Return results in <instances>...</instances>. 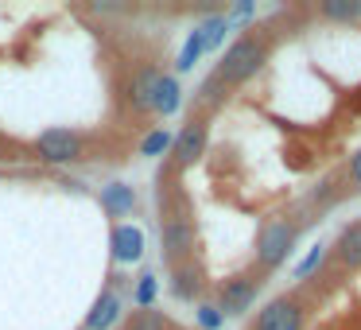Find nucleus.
Here are the masks:
<instances>
[{
	"label": "nucleus",
	"mask_w": 361,
	"mask_h": 330,
	"mask_svg": "<svg viewBox=\"0 0 361 330\" xmlns=\"http://www.w3.org/2000/svg\"><path fill=\"white\" fill-rule=\"evenodd\" d=\"M260 63H264V43L252 39V35H245V39H237L233 47L226 51V59H221V66H218V82L221 86L245 82V78H252V74L260 71Z\"/></svg>",
	"instance_id": "nucleus-1"
},
{
	"label": "nucleus",
	"mask_w": 361,
	"mask_h": 330,
	"mask_svg": "<svg viewBox=\"0 0 361 330\" xmlns=\"http://www.w3.org/2000/svg\"><path fill=\"white\" fill-rule=\"evenodd\" d=\"M226 28H229V20L226 16H210L202 28H195V32L187 35V47H183V55H179V71H190V66L202 59V51H210V47H218L221 43V35H226Z\"/></svg>",
	"instance_id": "nucleus-2"
},
{
	"label": "nucleus",
	"mask_w": 361,
	"mask_h": 330,
	"mask_svg": "<svg viewBox=\"0 0 361 330\" xmlns=\"http://www.w3.org/2000/svg\"><path fill=\"white\" fill-rule=\"evenodd\" d=\"M39 156L51 159V164H71V159L82 156V140L66 128H47L39 136Z\"/></svg>",
	"instance_id": "nucleus-3"
},
{
	"label": "nucleus",
	"mask_w": 361,
	"mask_h": 330,
	"mask_svg": "<svg viewBox=\"0 0 361 330\" xmlns=\"http://www.w3.org/2000/svg\"><path fill=\"white\" fill-rule=\"evenodd\" d=\"M257 330H303V307L291 299H276L260 311Z\"/></svg>",
	"instance_id": "nucleus-4"
},
{
	"label": "nucleus",
	"mask_w": 361,
	"mask_h": 330,
	"mask_svg": "<svg viewBox=\"0 0 361 330\" xmlns=\"http://www.w3.org/2000/svg\"><path fill=\"white\" fill-rule=\"evenodd\" d=\"M175 167H190L206 148V121H190L179 136H175Z\"/></svg>",
	"instance_id": "nucleus-5"
},
{
	"label": "nucleus",
	"mask_w": 361,
	"mask_h": 330,
	"mask_svg": "<svg viewBox=\"0 0 361 330\" xmlns=\"http://www.w3.org/2000/svg\"><path fill=\"white\" fill-rule=\"evenodd\" d=\"M288 249H291L288 221H272V226H264V233H260V260L272 268V264H280V260L288 257Z\"/></svg>",
	"instance_id": "nucleus-6"
},
{
	"label": "nucleus",
	"mask_w": 361,
	"mask_h": 330,
	"mask_svg": "<svg viewBox=\"0 0 361 330\" xmlns=\"http://www.w3.org/2000/svg\"><path fill=\"white\" fill-rule=\"evenodd\" d=\"M252 299H257V283H252V280H226V283H221V307H218V311L241 314Z\"/></svg>",
	"instance_id": "nucleus-7"
},
{
	"label": "nucleus",
	"mask_w": 361,
	"mask_h": 330,
	"mask_svg": "<svg viewBox=\"0 0 361 330\" xmlns=\"http://www.w3.org/2000/svg\"><path fill=\"white\" fill-rule=\"evenodd\" d=\"M144 252V233L136 226H117L113 229V257L121 260V264H133V260H140Z\"/></svg>",
	"instance_id": "nucleus-8"
},
{
	"label": "nucleus",
	"mask_w": 361,
	"mask_h": 330,
	"mask_svg": "<svg viewBox=\"0 0 361 330\" xmlns=\"http://www.w3.org/2000/svg\"><path fill=\"white\" fill-rule=\"evenodd\" d=\"M164 245L171 252H187V249H195V226H190L187 218H171L164 226Z\"/></svg>",
	"instance_id": "nucleus-9"
},
{
	"label": "nucleus",
	"mask_w": 361,
	"mask_h": 330,
	"mask_svg": "<svg viewBox=\"0 0 361 330\" xmlns=\"http://www.w3.org/2000/svg\"><path fill=\"white\" fill-rule=\"evenodd\" d=\"M338 260L350 268L361 264V221H353L350 229H342V237H338Z\"/></svg>",
	"instance_id": "nucleus-10"
},
{
	"label": "nucleus",
	"mask_w": 361,
	"mask_h": 330,
	"mask_svg": "<svg viewBox=\"0 0 361 330\" xmlns=\"http://www.w3.org/2000/svg\"><path fill=\"white\" fill-rule=\"evenodd\" d=\"M133 202H136V198H133V187H125V183H113V187L102 190V206L113 214V218L128 214V210H133Z\"/></svg>",
	"instance_id": "nucleus-11"
},
{
	"label": "nucleus",
	"mask_w": 361,
	"mask_h": 330,
	"mask_svg": "<svg viewBox=\"0 0 361 330\" xmlns=\"http://www.w3.org/2000/svg\"><path fill=\"white\" fill-rule=\"evenodd\" d=\"M152 109L164 113V117H171V113L179 109V82L164 74V78H159V86H156V97H152Z\"/></svg>",
	"instance_id": "nucleus-12"
},
{
	"label": "nucleus",
	"mask_w": 361,
	"mask_h": 330,
	"mask_svg": "<svg viewBox=\"0 0 361 330\" xmlns=\"http://www.w3.org/2000/svg\"><path fill=\"white\" fill-rule=\"evenodd\" d=\"M159 78H164L159 71H144L140 78L133 82V105H136V109H152V97H156Z\"/></svg>",
	"instance_id": "nucleus-13"
},
{
	"label": "nucleus",
	"mask_w": 361,
	"mask_h": 330,
	"mask_svg": "<svg viewBox=\"0 0 361 330\" xmlns=\"http://www.w3.org/2000/svg\"><path fill=\"white\" fill-rule=\"evenodd\" d=\"M117 311H121V303L113 295H105V299H97V307L90 311V319H86V326L90 330H102V326H109L113 319H117Z\"/></svg>",
	"instance_id": "nucleus-14"
},
{
	"label": "nucleus",
	"mask_w": 361,
	"mask_h": 330,
	"mask_svg": "<svg viewBox=\"0 0 361 330\" xmlns=\"http://www.w3.org/2000/svg\"><path fill=\"white\" fill-rule=\"evenodd\" d=\"M128 330H171V322H167L159 311H148V307H144V311L133 314V326Z\"/></svg>",
	"instance_id": "nucleus-15"
},
{
	"label": "nucleus",
	"mask_w": 361,
	"mask_h": 330,
	"mask_svg": "<svg viewBox=\"0 0 361 330\" xmlns=\"http://www.w3.org/2000/svg\"><path fill=\"white\" fill-rule=\"evenodd\" d=\"M171 144H175V136L167 133V128H156V133H152L148 140H144V148H140V152H144V156H159V152H167Z\"/></svg>",
	"instance_id": "nucleus-16"
},
{
	"label": "nucleus",
	"mask_w": 361,
	"mask_h": 330,
	"mask_svg": "<svg viewBox=\"0 0 361 330\" xmlns=\"http://www.w3.org/2000/svg\"><path fill=\"white\" fill-rule=\"evenodd\" d=\"M322 12H326V16H334V20H353V16H361V4H338V0H326V4H322Z\"/></svg>",
	"instance_id": "nucleus-17"
},
{
	"label": "nucleus",
	"mask_w": 361,
	"mask_h": 330,
	"mask_svg": "<svg viewBox=\"0 0 361 330\" xmlns=\"http://www.w3.org/2000/svg\"><path fill=\"white\" fill-rule=\"evenodd\" d=\"M322 257H326V252H322V245H314V249H311V252H307V257L295 264V276H299V280H303V276H311L314 268L322 264Z\"/></svg>",
	"instance_id": "nucleus-18"
},
{
	"label": "nucleus",
	"mask_w": 361,
	"mask_h": 330,
	"mask_svg": "<svg viewBox=\"0 0 361 330\" xmlns=\"http://www.w3.org/2000/svg\"><path fill=\"white\" fill-rule=\"evenodd\" d=\"M156 288H159V283H156V276H140V288H136V303H140V307H148L152 299H156Z\"/></svg>",
	"instance_id": "nucleus-19"
},
{
	"label": "nucleus",
	"mask_w": 361,
	"mask_h": 330,
	"mask_svg": "<svg viewBox=\"0 0 361 330\" xmlns=\"http://www.w3.org/2000/svg\"><path fill=\"white\" fill-rule=\"evenodd\" d=\"M195 288H198V276H190V272L175 276V295H179V299H190V295H195Z\"/></svg>",
	"instance_id": "nucleus-20"
},
{
	"label": "nucleus",
	"mask_w": 361,
	"mask_h": 330,
	"mask_svg": "<svg viewBox=\"0 0 361 330\" xmlns=\"http://www.w3.org/2000/svg\"><path fill=\"white\" fill-rule=\"evenodd\" d=\"M221 319H226V314H221L218 307H198V322H202L206 330H218Z\"/></svg>",
	"instance_id": "nucleus-21"
},
{
	"label": "nucleus",
	"mask_w": 361,
	"mask_h": 330,
	"mask_svg": "<svg viewBox=\"0 0 361 330\" xmlns=\"http://www.w3.org/2000/svg\"><path fill=\"white\" fill-rule=\"evenodd\" d=\"M350 175H353V179H357V183H361V152H357V156H353V164H350Z\"/></svg>",
	"instance_id": "nucleus-22"
}]
</instances>
